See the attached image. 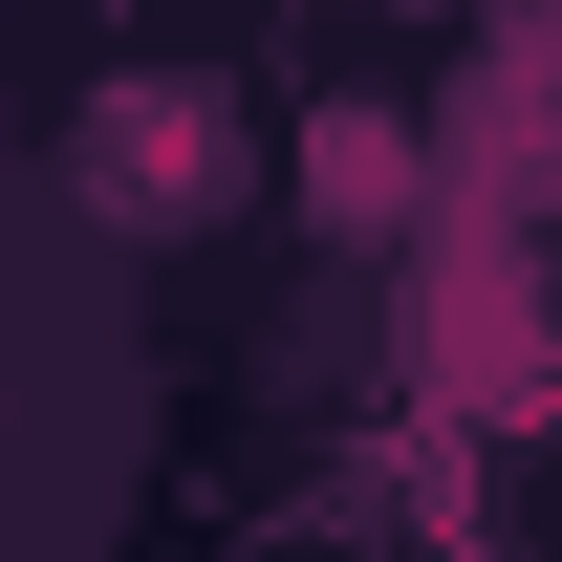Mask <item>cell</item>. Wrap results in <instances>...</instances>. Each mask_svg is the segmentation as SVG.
Returning a JSON list of instances; mask_svg holds the SVG:
<instances>
[{
    "mask_svg": "<svg viewBox=\"0 0 562 562\" xmlns=\"http://www.w3.org/2000/svg\"><path fill=\"white\" fill-rule=\"evenodd\" d=\"M66 195L109 216V238H216V216H238V109H216V87H109L66 131Z\"/></svg>",
    "mask_w": 562,
    "mask_h": 562,
    "instance_id": "cell-1",
    "label": "cell"
},
{
    "mask_svg": "<svg viewBox=\"0 0 562 562\" xmlns=\"http://www.w3.org/2000/svg\"><path fill=\"white\" fill-rule=\"evenodd\" d=\"M303 216H325V238H390V216H412V131H390V109H325V131H303Z\"/></svg>",
    "mask_w": 562,
    "mask_h": 562,
    "instance_id": "cell-2",
    "label": "cell"
}]
</instances>
